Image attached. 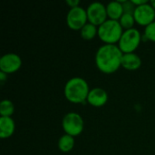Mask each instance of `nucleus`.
Segmentation results:
<instances>
[{
	"instance_id": "nucleus-9",
	"label": "nucleus",
	"mask_w": 155,
	"mask_h": 155,
	"mask_svg": "<svg viewBox=\"0 0 155 155\" xmlns=\"http://www.w3.org/2000/svg\"><path fill=\"white\" fill-rule=\"evenodd\" d=\"M21 65L22 60L16 54H6L0 58V70L6 74L16 72Z\"/></svg>"
},
{
	"instance_id": "nucleus-5",
	"label": "nucleus",
	"mask_w": 155,
	"mask_h": 155,
	"mask_svg": "<svg viewBox=\"0 0 155 155\" xmlns=\"http://www.w3.org/2000/svg\"><path fill=\"white\" fill-rule=\"evenodd\" d=\"M62 126L66 134L71 136L79 135L84 130V120L77 113L66 114L62 121Z\"/></svg>"
},
{
	"instance_id": "nucleus-1",
	"label": "nucleus",
	"mask_w": 155,
	"mask_h": 155,
	"mask_svg": "<svg viewBox=\"0 0 155 155\" xmlns=\"http://www.w3.org/2000/svg\"><path fill=\"white\" fill-rule=\"evenodd\" d=\"M123 52L115 45L105 44L99 47L95 54V64L104 74H113L122 66Z\"/></svg>"
},
{
	"instance_id": "nucleus-19",
	"label": "nucleus",
	"mask_w": 155,
	"mask_h": 155,
	"mask_svg": "<svg viewBox=\"0 0 155 155\" xmlns=\"http://www.w3.org/2000/svg\"><path fill=\"white\" fill-rule=\"evenodd\" d=\"M124 6V13H128V14H133L134 13V10L136 8V5L132 2V1H125L123 4Z\"/></svg>"
},
{
	"instance_id": "nucleus-13",
	"label": "nucleus",
	"mask_w": 155,
	"mask_h": 155,
	"mask_svg": "<svg viewBox=\"0 0 155 155\" xmlns=\"http://www.w3.org/2000/svg\"><path fill=\"white\" fill-rule=\"evenodd\" d=\"M107 15L113 20H118L124 15V6L120 1H112L106 5Z\"/></svg>"
},
{
	"instance_id": "nucleus-12",
	"label": "nucleus",
	"mask_w": 155,
	"mask_h": 155,
	"mask_svg": "<svg viewBox=\"0 0 155 155\" xmlns=\"http://www.w3.org/2000/svg\"><path fill=\"white\" fill-rule=\"evenodd\" d=\"M15 122L11 117L0 118V137L5 139L10 137L15 132Z\"/></svg>"
},
{
	"instance_id": "nucleus-3",
	"label": "nucleus",
	"mask_w": 155,
	"mask_h": 155,
	"mask_svg": "<svg viewBox=\"0 0 155 155\" xmlns=\"http://www.w3.org/2000/svg\"><path fill=\"white\" fill-rule=\"evenodd\" d=\"M123 33V27L118 20L108 19L99 25L97 35L104 43L114 45V43L119 42Z\"/></svg>"
},
{
	"instance_id": "nucleus-8",
	"label": "nucleus",
	"mask_w": 155,
	"mask_h": 155,
	"mask_svg": "<svg viewBox=\"0 0 155 155\" xmlns=\"http://www.w3.org/2000/svg\"><path fill=\"white\" fill-rule=\"evenodd\" d=\"M134 16L135 22H137L141 25H148L154 22L155 9L152 6L151 4H144L139 6H136Z\"/></svg>"
},
{
	"instance_id": "nucleus-17",
	"label": "nucleus",
	"mask_w": 155,
	"mask_h": 155,
	"mask_svg": "<svg viewBox=\"0 0 155 155\" xmlns=\"http://www.w3.org/2000/svg\"><path fill=\"white\" fill-rule=\"evenodd\" d=\"M120 24L122 25L123 28H124L125 30L127 29H131L133 28L135 19L133 14H128V13H124V15H122V17L120 18Z\"/></svg>"
},
{
	"instance_id": "nucleus-10",
	"label": "nucleus",
	"mask_w": 155,
	"mask_h": 155,
	"mask_svg": "<svg viewBox=\"0 0 155 155\" xmlns=\"http://www.w3.org/2000/svg\"><path fill=\"white\" fill-rule=\"evenodd\" d=\"M107 100H108V94L106 91L100 87H95L90 90L87 97V102L95 107H100L104 105Z\"/></svg>"
},
{
	"instance_id": "nucleus-23",
	"label": "nucleus",
	"mask_w": 155,
	"mask_h": 155,
	"mask_svg": "<svg viewBox=\"0 0 155 155\" xmlns=\"http://www.w3.org/2000/svg\"><path fill=\"white\" fill-rule=\"evenodd\" d=\"M151 5H152V6L155 9V0H152L151 1Z\"/></svg>"
},
{
	"instance_id": "nucleus-14",
	"label": "nucleus",
	"mask_w": 155,
	"mask_h": 155,
	"mask_svg": "<svg viewBox=\"0 0 155 155\" xmlns=\"http://www.w3.org/2000/svg\"><path fill=\"white\" fill-rule=\"evenodd\" d=\"M74 145V139L73 136L69 134H64L61 136V138L58 141V148L63 153H68L70 152Z\"/></svg>"
},
{
	"instance_id": "nucleus-11",
	"label": "nucleus",
	"mask_w": 155,
	"mask_h": 155,
	"mask_svg": "<svg viewBox=\"0 0 155 155\" xmlns=\"http://www.w3.org/2000/svg\"><path fill=\"white\" fill-rule=\"evenodd\" d=\"M142 64L140 56L134 53L124 54L122 58V66L127 70H136Z\"/></svg>"
},
{
	"instance_id": "nucleus-21",
	"label": "nucleus",
	"mask_w": 155,
	"mask_h": 155,
	"mask_svg": "<svg viewBox=\"0 0 155 155\" xmlns=\"http://www.w3.org/2000/svg\"><path fill=\"white\" fill-rule=\"evenodd\" d=\"M132 2L136 6H139V5H144V4H147L148 3L147 0H132Z\"/></svg>"
},
{
	"instance_id": "nucleus-20",
	"label": "nucleus",
	"mask_w": 155,
	"mask_h": 155,
	"mask_svg": "<svg viewBox=\"0 0 155 155\" xmlns=\"http://www.w3.org/2000/svg\"><path fill=\"white\" fill-rule=\"evenodd\" d=\"M66 4H67L68 5H70L71 8H73V7L79 6L80 1H79V0H66Z\"/></svg>"
},
{
	"instance_id": "nucleus-18",
	"label": "nucleus",
	"mask_w": 155,
	"mask_h": 155,
	"mask_svg": "<svg viewBox=\"0 0 155 155\" xmlns=\"http://www.w3.org/2000/svg\"><path fill=\"white\" fill-rule=\"evenodd\" d=\"M144 35L146 36L147 39L152 40V41H154L155 42V21L153 22L152 24L148 25L145 27Z\"/></svg>"
},
{
	"instance_id": "nucleus-16",
	"label": "nucleus",
	"mask_w": 155,
	"mask_h": 155,
	"mask_svg": "<svg viewBox=\"0 0 155 155\" xmlns=\"http://www.w3.org/2000/svg\"><path fill=\"white\" fill-rule=\"evenodd\" d=\"M15 112V106L10 100H3L0 104L1 117H10Z\"/></svg>"
},
{
	"instance_id": "nucleus-2",
	"label": "nucleus",
	"mask_w": 155,
	"mask_h": 155,
	"mask_svg": "<svg viewBox=\"0 0 155 155\" xmlns=\"http://www.w3.org/2000/svg\"><path fill=\"white\" fill-rule=\"evenodd\" d=\"M87 82L81 77H74L67 81L64 86L65 98L74 104H81L87 100L89 94Z\"/></svg>"
},
{
	"instance_id": "nucleus-7",
	"label": "nucleus",
	"mask_w": 155,
	"mask_h": 155,
	"mask_svg": "<svg viewBox=\"0 0 155 155\" xmlns=\"http://www.w3.org/2000/svg\"><path fill=\"white\" fill-rule=\"evenodd\" d=\"M87 18L89 23L94 25H101L106 21V6L100 2H94L87 7Z\"/></svg>"
},
{
	"instance_id": "nucleus-22",
	"label": "nucleus",
	"mask_w": 155,
	"mask_h": 155,
	"mask_svg": "<svg viewBox=\"0 0 155 155\" xmlns=\"http://www.w3.org/2000/svg\"><path fill=\"white\" fill-rule=\"evenodd\" d=\"M6 79V74L4 73V72H0V80L2 83H4Z\"/></svg>"
},
{
	"instance_id": "nucleus-15",
	"label": "nucleus",
	"mask_w": 155,
	"mask_h": 155,
	"mask_svg": "<svg viewBox=\"0 0 155 155\" xmlns=\"http://www.w3.org/2000/svg\"><path fill=\"white\" fill-rule=\"evenodd\" d=\"M96 34H98V28L91 23H86L81 29V35L85 40L93 39Z\"/></svg>"
},
{
	"instance_id": "nucleus-6",
	"label": "nucleus",
	"mask_w": 155,
	"mask_h": 155,
	"mask_svg": "<svg viewBox=\"0 0 155 155\" xmlns=\"http://www.w3.org/2000/svg\"><path fill=\"white\" fill-rule=\"evenodd\" d=\"M87 20L86 10L80 5L71 8L66 16L67 25L73 30H81Z\"/></svg>"
},
{
	"instance_id": "nucleus-4",
	"label": "nucleus",
	"mask_w": 155,
	"mask_h": 155,
	"mask_svg": "<svg viewBox=\"0 0 155 155\" xmlns=\"http://www.w3.org/2000/svg\"><path fill=\"white\" fill-rule=\"evenodd\" d=\"M141 40L142 35L137 29L131 28L124 30L119 40V48L123 54L134 53V51L139 46Z\"/></svg>"
}]
</instances>
